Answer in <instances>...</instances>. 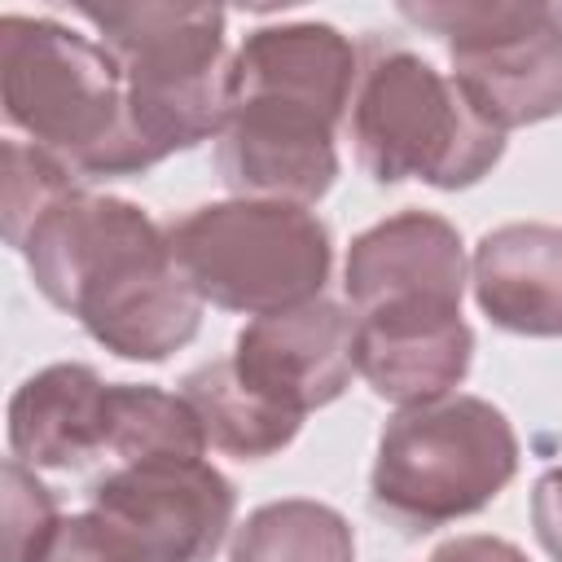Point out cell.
<instances>
[{
    "mask_svg": "<svg viewBox=\"0 0 562 562\" xmlns=\"http://www.w3.org/2000/svg\"><path fill=\"white\" fill-rule=\"evenodd\" d=\"M119 61L145 167L215 140L228 114V13L215 4H75Z\"/></svg>",
    "mask_w": 562,
    "mask_h": 562,
    "instance_id": "obj_3",
    "label": "cell"
},
{
    "mask_svg": "<svg viewBox=\"0 0 562 562\" xmlns=\"http://www.w3.org/2000/svg\"><path fill=\"white\" fill-rule=\"evenodd\" d=\"M342 127L378 184L422 180L452 193L479 184L505 154V132L465 101L452 75L395 44L364 48Z\"/></svg>",
    "mask_w": 562,
    "mask_h": 562,
    "instance_id": "obj_4",
    "label": "cell"
},
{
    "mask_svg": "<svg viewBox=\"0 0 562 562\" xmlns=\"http://www.w3.org/2000/svg\"><path fill=\"white\" fill-rule=\"evenodd\" d=\"M360 48L329 22H277L241 40L228 61V97H277L347 123Z\"/></svg>",
    "mask_w": 562,
    "mask_h": 562,
    "instance_id": "obj_13",
    "label": "cell"
},
{
    "mask_svg": "<svg viewBox=\"0 0 562 562\" xmlns=\"http://www.w3.org/2000/svg\"><path fill=\"white\" fill-rule=\"evenodd\" d=\"M531 527H536V540L540 549L562 562V465L544 470L531 487Z\"/></svg>",
    "mask_w": 562,
    "mask_h": 562,
    "instance_id": "obj_22",
    "label": "cell"
},
{
    "mask_svg": "<svg viewBox=\"0 0 562 562\" xmlns=\"http://www.w3.org/2000/svg\"><path fill=\"white\" fill-rule=\"evenodd\" d=\"M228 562H356V531L334 505L285 496L246 514Z\"/></svg>",
    "mask_w": 562,
    "mask_h": 562,
    "instance_id": "obj_18",
    "label": "cell"
},
{
    "mask_svg": "<svg viewBox=\"0 0 562 562\" xmlns=\"http://www.w3.org/2000/svg\"><path fill=\"white\" fill-rule=\"evenodd\" d=\"M88 514L136 562H211L233 531L237 487L211 461H136L92 483Z\"/></svg>",
    "mask_w": 562,
    "mask_h": 562,
    "instance_id": "obj_8",
    "label": "cell"
},
{
    "mask_svg": "<svg viewBox=\"0 0 562 562\" xmlns=\"http://www.w3.org/2000/svg\"><path fill=\"white\" fill-rule=\"evenodd\" d=\"M4 562H40L61 531L53 492L18 457L4 461Z\"/></svg>",
    "mask_w": 562,
    "mask_h": 562,
    "instance_id": "obj_20",
    "label": "cell"
},
{
    "mask_svg": "<svg viewBox=\"0 0 562 562\" xmlns=\"http://www.w3.org/2000/svg\"><path fill=\"white\" fill-rule=\"evenodd\" d=\"M338 119L312 105L228 97L215 171L233 198L316 206L338 180Z\"/></svg>",
    "mask_w": 562,
    "mask_h": 562,
    "instance_id": "obj_9",
    "label": "cell"
},
{
    "mask_svg": "<svg viewBox=\"0 0 562 562\" xmlns=\"http://www.w3.org/2000/svg\"><path fill=\"white\" fill-rule=\"evenodd\" d=\"M518 474V435L483 395H443L400 408L369 470V505L408 536L487 509Z\"/></svg>",
    "mask_w": 562,
    "mask_h": 562,
    "instance_id": "obj_5",
    "label": "cell"
},
{
    "mask_svg": "<svg viewBox=\"0 0 562 562\" xmlns=\"http://www.w3.org/2000/svg\"><path fill=\"white\" fill-rule=\"evenodd\" d=\"M400 18L448 48L452 83L496 127L562 114V13L540 0H426Z\"/></svg>",
    "mask_w": 562,
    "mask_h": 562,
    "instance_id": "obj_7",
    "label": "cell"
},
{
    "mask_svg": "<svg viewBox=\"0 0 562 562\" xmlns=\"http://www.w3.org/2000/svg\"><path fill=\"white\" fill-rule=\"evenodd\" d=\"M558 13H562V9H558Z\"/></svg>",
    "mask_w": 562,
    "mask_h": 562,
    "instance_id": "obj_24",
    "label": "cell"
},
{
    "mask_svg": "<svg viewBox=\"0 0 562 562\" xmlns=\"http://www.w3.org/2000/svg\"><path fill=\"white\" fill-rule=\"evenodd\" d=\"M35 290L119 360L158 364L202 329V299L171 259L167 228L136 202L70 189L22 237Z\"/></svg>",
    "mask_w": 562,
    "mask_h": 562,
    "instance_id": "obj_1",
    "label": "cell"
},
{
    "mask_svg": "<svg viewBox=\"0 0 562 562\" xmlns=\"http://www.w3.org/2000/svg\"><path fill=\"white\" fill-rule=\"evenodd\" d=\"M470 290L479 312L522 338H562V228L501 224L470 255Z\"/></svg>",
    "mask_w": 562,
    "mask_h": 562,
    "instance_id": "obj_14",
    "label": "cell"
},
{
    "mask_svg": "<svg viewBox=\"0 0 562 562\" xmlns=\"http://www.w3.org/2000/svg\"><path fill=\"white\" fill-rule=\"evenodd\" d=\"M211 448L198 408L180 391L154 382H110L105 395V452L123 465L136 461H202Z\"/></svg>",
    "mask_w": 562,
    "mask_h": 562,
    "instance_id": "obj_17",
    "label": "cell"
},
{
    "mask_svg": "<svg viewBox=\"0 0 562 562\" xmlns=\"http://www.w3.org/2000/svg\"><path fill=\"white\" fill-rule=\"evenodd\" d=\"M40 562H136V558L92 514H75V518H61V531L53 536Z\"/></svg>",
    "mask_w": 562,
    "mask_h": 562,
    "instance_id": "obj_21",
    "label": "cell"
},
{
    "mask_svg": "<svg viewBox=\"0 0 562 562\" xmlns=\"http://www.w3.org/2000/svg\"><path fill=\"white\" fill-rule=\"evenodd\" d=\"M0 105L9 127L75 180L149 171L132 136L119 61L101 40L57 18H0Z\"/></svg>",
    "mask_w": 562,
    "mask_h": 562,
    "instance_id": "obj_2",
    "label": "cell"
},
{
    "mask_svg": "<svg viewBox=\"0 0 562 562\" xmlns=\"http://www.w3.org/2000/svg\"><path fill=\"white\" fill-rule=\"evenodd\" d=\"M167 246L202 303L255 321L325 299L334 268L325 220L290 202H202L167 224Z\"/></svg>",
    "mask_w": 562,
    "mask_h": 562,
    "instance_id": "obj_6",
    "label": "cell"
},
{
    "mask_svg": "<svg viewBox=\"0 0 562 562\" xmlns=\"http://www.w3.org/2000/svg\"><path fill=\"white\" fill-rule=\"evenodd\" d=\"M180 395L198 408L202 430L211 439V448L237 457V461H263L281 448L294 443V435L303 430V417L259 400L224 360L198 364L193 373H184Z\"/></svg>",
    "mask_w": 562,
    "mask_h": 562,
    "instance_id": "obj_16",
    "label": "cell"
},
{
    "mask_svg": "<svg viewBox=\"0 0 562 562\" xmlns=\"http://www.w3.org/2000/svg\"><path fill=\"white\" fill-rule=\"evenodd\" d=\"M110 382L92 364H48L9 400V452L31 470H79L105 452Z\"/></svg>",
    "mask_w": 562,
    "mask_h": 562,
    "instance_id": "obj_15",
    "label": "cell"
},
{
    "mask_svg": "<svg viewBox=\"0 0 562 562\" xmlns=\"http://www.w3.org/2000/svg\"><path fill=\"white\" fill-rule=\"evenodd\" d=\"M426 562H531L514 540L505 536H487V531H470V536H452L443 540Z\"/></svg>",
    "mask_w": 562,
    "mask_h": 562,
    "instance_id": "obj_23",
    "label": "cell"
},
{
    "mask_svg": "<svg viewBox=\"0 0 562 562\" xmlns=\"http://www.w3.org/2000/svg\"><path fill=\"white\" fill-rule=\"evenodd\" d=\"M356 316V373L395 408L457 395L474 360V334L461 307H373Z\"/></svg>",
    "mask_w": 562,
    "mask_h": 562,
    "instance_id": "obj_12",
    "label": "cell"
},
{
    "mask_svg": "<svg viewBox=\"0 0 562 562\" xmlns=\"http://www.w3.org/2000/svg\"><path fill=\"white\" fill-rule=\"evenodd\" d=\"M470 285L465 241L452 220L435 211H400L356 233L342 259V290L351 312L373 307H461Z\"/></svg>",
    "mask_w": 562,
    "mask_h": 562,
    "instance_id": "obj_11",
    "label": "cell"
},
{
    "mask_svg": "<svg viewBox=\"0 0 562 562\" xmlns=\"http://www.w3.org/2000/svg\"><path fill=\"white\" fill-rule=\"evenodd\" d=\"M233 373L268 404L307 417L356 378V316L334 299L246 321L228 351Z\"/></svg>",
    "mask_w": 562,
    "mask_h": 562,
    "instance_id": "obj_10",
    "label": "cell"
},
{
    "mask_svg": "<svg viewBox=\"0 0 562 562\" xmlns=\"http://www.w3.org/2000/svg\"><path fill=\"white\" fill-rule=\"evenodd\" d=\"M79 180L26 140H4V241L18 250L31 224Z\"/></svg>",
    "mask_w": 562,
    "mask_h": 562,
    "instance_id": "obj_19",
    "label": "cell"
}]
</instances>
